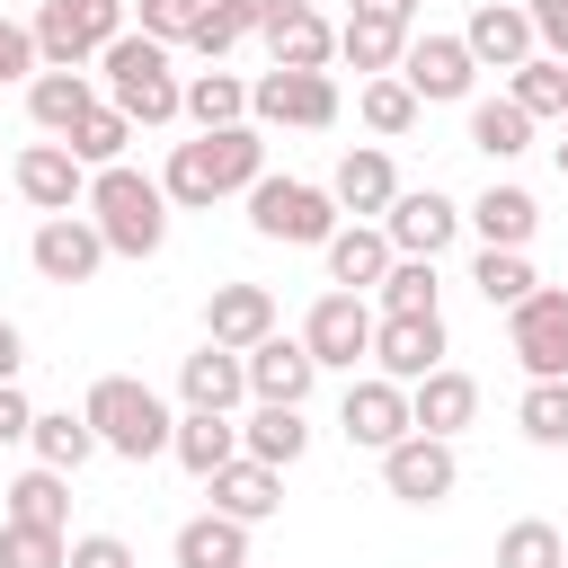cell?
Segmentation results:
<instances>
[{
	"instance_id": "obj_4",
	"label": "cell",
	"mask_w": 568,
	"mask_h": 568,
	"mask_svg": "<svg viewBox=\"0 0 568 568\" xmlns=\"http://www.w3.org/2000/svg\"><path fill=\"white\" fill-rule=\"evenodd\" d=\"M98 71H106V106H115L124 124H178L186 80L169 71V44H151L142 27H124V36L98 53Z\"/></svg>"
},
{
	"instance_id": "obj_3",
	"label": "cell",
	"mask_w": 568,
	"mask_h": 568,
	"mask_svg": "<svg viewBox=\"0 0 568 568\" xmlns=\"http://www.w3.org/2000/svg\"><path fill=\"white\" fill-rule=\"evenodd\" d=\"M80 417H89L98 453H115V462H160V453H169V435H178L169 399H160L151 382H133V373H98V382H89V399H80Z\"/></svg>"
},
{
	"instance_id": "obj_41",
	"label": "cell",
	"mask_w": 568,
	"mask_h": 568,
	"mask_svg": "<svg viewBox=\"0 0 568 568\" xmlns=\"http://www.w3.org/2000/svg\"><path fill=\"white\" fill-rule=\"evenodd\" d=\"M515 426H524V444H541V453H568V382H524V399H515Z\"/></svg>"
},
{
	"instance_id": "obj_34",
	"label": "cell",
	"mask_w": 568,
	"mask_h": 568,
	"mask_svg": "<svg viewBox=\"0 0 568 568\" xmlns=\"http://www.w3.org/2000/svg\"><path fill=\"white\" fill-rule=\"evenodd\" d=\"M27 444H36V462H44V470H62V479L98 462V435H89V417H71V408H36Z\"/></svg>"
},
{
	"instance_id": "obj_42",
	"label": "cell",
	"mask_w": 568,
	"mask_h": 568,
	"mask_svg": "<svg viewBox=\"0 0 568 568\" xmlns=\"http://www.w3.org/2000/svg\"><path fill=\"white\" fill-rule=\"evenodd\" d=\"M355 115H364V133L399 142V133L417 124V98L399 89V71H382V80H364V89H355Z\"/></svg>"
},
{
	"instance_id": "obj_49",
	"label": "cell",
	"mask_w": 568,
	"mask_h": 568,
	"mask_svg": "<svg viewBox=\"0 0 568 568\" xmlns=\"http://www.w3.org/2000/svg\"><path fill=\"white\" fill-rule=\"evenodd\" d=\"M27 426H36V399L18 382H0V444H27Z\"/></svg>"
},
{
	"instance_id": "obj_5",
	"label": "cell",
	"mask_w": 568,
	"mask_h": 568,
	"mask_svg": "<svg viewBox=\"0 0 568 568\" xmlns=\"http://www.w3.org/2000/svg\"><path fill=\"white\" fill-rule=\"evenodd\" d=\"M346 213L328 204V186H311V178H257L248 186V231L257 240H275V248H328V231H337Z\"/></svg>"
},
{
	"instance_id": "obj_33",
	"label": "cell",
	"mask_w": 568,
	"mask_h": 568,
	"mask_svg": "<svg viewBox=\"0 0 568 568\" xmlns=\"http://www.w3.org/2000/svg\"><path fill=\"white\" fill-rule=\"evenodd\" d=\"M470 151L497 160V169L524 160V151H532V115H524L515 98H470Z\"/></svg>"
},
{
	"instance_id": "obj_14",
	"label": "cell",
	"mask_w": 568,
	"mask_h": 568,
	"mask_svg": "<svg viewBox=\"0 0 568 568\" xmlns=\"http://www.w3.org/2000/svg\"><path fill=\"white\" fill-rule=\"evenodd\" d=\"M444 355H453L444 311H435V320H382V328H373V373H382V382H399V390H417Z\"/></svg>"
},
{
	"instance_id": "obj_36",
	"label": "cell",
	"mask_w": 568,
	"mask_h": 568,
	"mask_svg": "<svg viewBox=\"0 0 568 568\" xmlns=\"http://www.w3.org/2000/svg\"><path fill=\"white\" fill-rule=\"evenodd\" d=\"M373 293H382V320H435V311H444L435 257H390V275H382Z\"/></svg>"
},
{
	"instance_id": "obj_13",
	"label": "cell",
	"mask_w": 568,
	"mask_h": 568,
	"mask_svg": "<svg viewBox=\"0 0 568 568\" xmlns=\"http://www.w3.org/2000/svg\"><path fill=\"white\" fill-rule=\"evenodd\" d=\"M27 257H36V275H44V284H89V275L106 266V240H98V222H89V213H44V222H36V240H27Z\"/></svg>"
},
{
	"instance_id": "obj_29",
	"label": "cell",
	"mask_w": 568,
	"mask_h": 568,
	"mask_svg": "<svg viewBox=\"0 0 568 568\" xmlns=\"http://www.w3.org/2000/svg\"><path fill=\"white\" fill-rule=\"evenodd\" d=\"M0 524H36V532H71V479L36 462L27 479H9V488H0Z\"/></svg>"
},
{
	"instance_id": "obj_27",
	"label": "cell",
	"mask_w": 568,
	"mask_h": 568,
	"mask_svg": "<svg viewBox=\"0 0 568 568\" xmlns=\"http://www.w3.org/2000/svg\"><path fill=\"white\" fill-rule=\"evenodd\" d=\"M89 106H98V80H89V71H36V80H27V115H36L44 142H62Z\"/></svg>"
},
{
	"instance_id": "obj_11",
	"label": "cell",
	"mask_w": 568,
	"mask_h": 568,
	"mask_svg": "<svg viewBox=\"0 0 568 568\" xmlns=\"http://www.w3.org/2000/svg\"><path fill=\"white\" fill-rule=\"evenodd\" d=\"M453 231H462V204H453L444 186H399V195H390V213H382L390 257H444V248H453Z\"/></svg>"
},
{
	"instance_id": "obj_30",
	"label": "cell",
	"mask_w": 568,
	"mask_h": 568,
	"mask_svg": "<svg viewBox=\"0 0 568 568\" xmlns=\"http://www.w3.org/2000/svg\"><path fill=\"white\" fill-rule=\"evenodd\" d=\"M169 559L178 568H248V524H231V515H186L178 524V541H169Z\"/></svg>"
},
{
	"instance_id": "obj_51",
	"label": "cell",
	"mask_w": 568,
	"mask_h": 568,
	"mask_svg": "<svg viewBox=\"0 0 568 568\" xmlns=\"http://www.w3.org/2000/svg\"><path fill=\"white\" fill-rule=\"evenodd\" d=\"M355 18H390V27H408V18H417V0H355Z\"/></svg>"
},
{
	"instance_id": "obj_26",
	"label": "cell",
	"mask_w": 568,
	"mask_h": 568,
	"mask_svg": "<svg viewBox=\"0 0 568 568\" xmlns=\"http://www.w3.org/2000/svg\"><path fill=\"white\" fill-rule=\"evenodd\" d=\"M257 36H266V71H328L337 62V27L320 9H293V18L257 27Z\"/></svg>"
},
{
	"instance_id": "obj_15",
	"label": "cell",
	"mask_w": 568,
	"mask_h": 568,
	"mask_svg": "<svg viewBox=\"0 0 568 568\" xmlns=\"http://www.w3.org/2000/svg\"><path fill=\"white\" fill-rule=\"evenodd\" d=\"M240 373H248V399H266V408H302L311 399V382H320V364H311V346L302 337H257L248 355H240Z\"/></svg>"
},
{
	"instance_id": "obj_6",
	"label": "cell",
	"mask_w": 568,
	"mask_h": 568,
	"mask_svg": "<svg viewBox=\"0 0 568 568\" xmlns=\"http://www.w3.org/2000/svg\"><path fill=\"white\" fill-rule=\"evenodd\" d=\"M115 36H124V0H44L36 9V62L44 71H80Z\"/></svg>"
},
{
	"instance_id": "obj_23",
	"label": "cell",
	"mask_w": 568,
	"mask_h": 568,
	"mask_svg": "<svg viewBox=\"0 0 568 568\" xmlns=\"http://www.w3.org/2000/svg\"><path fill=\"white\" fill-rule=\"evenodd\" d=\"M178 399L186 408H213V417H240V399H248V373H240V355L231 346H195V355H178Z\"/></svg>"
},
{
	"instance_id": "obj_8",
	"label": "cell",
	"mask_w": 568,
	"mask_h": 568,
	"mask_svg": "<svg viewBox=\"0 0 568 568\" xmlns=\"http://www.w3.org/2000/svg\"><path fill=\"white\" fill-rule=\"evenodd\" d=\"M506 346H515L524 382H568V284H532L506 311Z\"/></svg>"
},
{
	"instance_id": "obj_35",
	"label": "cell",
	"mask_w": 568,
	"mask_h": 568,
	"mask_svg": "<svg viewBox=\"0 0 568 568\" xmlns=\"http://www.w3.org/2000/svg\"><path fill=\"white\" fill-rule=\"evenodd\" d=\"M195 133H222V124H248V80L240 71H195L186 80V106H178Z\"/></svg>"
},
{
	"instance_id": "obj_9",
	"label": "cell",
	"mask_w": 568,
	"mask_h": 568,
	"mask_svg": "<svg viewBox=\"0 0 568 568\" xmlns=\"http://www.w3.org/2000/svg\"><path fill=\"white\" fill-rule=\"evenodd\" d=\"M248 124L320 133V124H337V80L328 71H257L248 80Z\"/></svg>"
},
{
	"instance_id": "obj_45",
	"label": "cell",
	"mask_w": 568,
	"mask_h": 568,
	"mask_svg": "<svg viewBox=\"0 0 568 568\" xmlns=\"http://www.w3.org/2000/svg\"><path fill=\"white\" fill-rule=\"evenodd\" d=\"M133 18H142V36L151 44H186V27L204 18V0H124Z\"/></svg>"
},
{
	"instance_id": "obj_10",
	"label": "cell",
	"mask_w": 568,
	"mask_h": 568,
	"mask_svg": "<svg viewBox=\"0 0 568 568\" xmlns=\"http://www.w3.org/2000/svg\"><path fill=\"white\" fill-rule=\"evenodd\" d=\"M382 488H390L399 506H444V497L462 488V453H453L444 435H399V444L382 453Z\"/></svg>"
},
{
	"instance_id": "obj_37",
	"label": "cell",
	"mask_w": 568,
	"mask_h": 568,
	"mask_svg": "<svg viewBox=\"0 0 568 568\" xmlns=\"http://www.w3.org/2000/svg\"><path fill=\"white\" fill-rule=\"evenodd\" d=\"M506 98H515L532 124H559V115H568V62H550V53L515 62V71H506Z\"/></svg>"
},
{
	"instance_id": "obj_12",
	"label": "cell",
	"mask_w": 568,
	"mask_h": 568,
	"mask_svg": "<svg viewBox=\"0 0 568 568\" xmlns=\"http://www.w3.org/2000/svg\"><path fill=\"white\" fill-rule=\"evenodd\" d=\"M470 80H479V62L462 53V36H408V53H399V89H408L417 106H462Z\"/></svg>"
},
{
	"instance_id": "obj_50",
	"label": "cell",
	"mask_w": 568,
	"mask_h": 568,
	"mask_svg": "<svg viewBox=\"0 0 568 568\" xmlns=\"http://www.w3.org/2000/svg\"><path fill=\"white\" fill-rule=\"evenodd\" d=\"M18 364H27V337H18V320H0V382H18Z\"/></svg>"
},
{
	"instance_id": "obj_17",
	"label": "cell",
	"mask_w": 568,
	"mask_h": 568,
	"mask_svg": "<svg viewBox=\"0 0 568 568\" xmlns=\"http://www.w3.org/2000/svg\"><path fill=\"white\" fill-rule=\"evenodd\" d=\"M9 186H18L36 213H80V204H89V169H80L62 142H27L18 169H9Z\"/></svg>"
},
{
	"instance_id": "obj_2",
	"label": "cell",
	"mask_w": 568,
	"mask_h": 568,
	"mask_svg": "<svg viewBox=\"0 0 568 568\" xmlns=\"http://www.w3.org/2000/svg\"><path fill=\"white\" fill-rule=\"evenodd\" d=\"M80 213L98 222L106 257H160V248H169V195H160V178H142L133 160L89 169V204H80Z\"/></svg>"
},
{
	"instance_id": "obj_24",
	"label": "cell",
	"mask_w": 568,
	"mask_h": 568,
	"mask_svg": "<svg viewBox=\"0 0 568 568\" xmlns=\"http://www.w3.org/2000/svg\"><path fill=\"white\" fill-rule=\"evenodd\" d=\"M204 497H213V515H231V524H266V515H284V470H266V462H222L213 479H204Z\"/></svg>"
},
{
	"instance_id": "obj_40",
	"label": "cell",
	"mask_w": 568,
	"mask_h": 568,
	"mask_svg": "<svg viewBox=\"0 0 568 568\" xmlns=\"http://www.w3.org/2000/svg\"><path fill=\"white\" fill-rule=\"evenodd\" d=\"M470 284H479V302H488V311H515L541 275H532V257H524V248H479V257H470Z\"/></svg>"
},
{
	"instance_id": "obj_32",
	"label": "cell",
	"mask_w": 568,
	"mask_h": 568,
	"mask_svg": "<svg viewBox=\"0 0 568 568\" xmlns=\"http://www.w3.org/2000/svg\"><path fill=\"white\" fill-rule=\"evenodd\" d=\"M408 36H417V27H390V18H355V9H346V27H337V62H355L364 80H382V71H399Z\"/></svg>"
},
{
	"instance_id": "obj_20",
	"label": "cell",
	"mask_w": 568,
	"mask_h": 568,
	"mask_svg": "<svg viewBox=\"0 0 568 568\" xmlns=\"http://www.w3.org/2000/svg\"><path fill=\"white\" fill-rule=\"evenodd\" d=\"M462 222L479 231V248H532V231H541V204H532V186H515V178H488V186H479V204H462Z\"/></svg>"
},
{
	"instance_id": "obj_47",
	"label": "cell",
	"mask_w": 568,
	"mask_h": 568,
	"mask_svg": "<svg viewBox=\"0 0 568 568\" xmlns=\"http://www.w3.org/2000/svg\"><path fill=\"white\" fill-rule=\"evenodd\" d=\"M44 62H36V27H18V18H0V80H36Z\"/></svg>"
},
{
	"instance_id": "obj_19",
	"label": "cell",
	"mask_w": 568,
	"mask_h": 568,
	"mask_svg": "<svg viewBox=\"0 0 568 568\" xmlns=\"http://www.w3.org/2000/svg\"><path fill=\"white\" fill-rule=\"evenodd\" d=\"M462 53H470L479 71H515V62H532L541 44H532L524 0H479V9H470V27H462Z\"/></svg>"
},
{
	"instance_id": "obj_22",
	"label": "cell",
	"mask_w": 568,
	"mask_h": 568,
	"mask_svg": "<svg viewBox=\"0 0 568 568\" xmlns=\"http://www.w3.org/2000/svg\"><path fill=\"white\" fill-rule=\"evenodd\" d=\"M470 417H479V382H470L462 364H435V373L408 390V435H444V444H453Z\"/></svg>"
},
{
	"instance_id": "obj_7",
	"label": "cell",
	"mask_w": 568,
	"mask_h": 568,
	"mask_svg": "<svg viewBox=\"0 0 568 568\" xmlns=\"http://www.w3.org/2000/svg\"><path fill=\"white\" fill-rule=\"evenodd\" d=\"M373 328H382V311H373L364 293H337V284H328L293 337L311 346V364H320V373H355V364H373Z\"/></svg>"
},
{
	"instance_id": "obj_39",
	"label": "cell",
	"mask_w": 568,
	"mask_h": 568,
	"mask_svg": "<svg viewBox=\"0 0 568 568\" xmlns=\"http://www.w3.org/2000/svg\"><path fill=\"white\" fill-rule=\"evenodd\" d=\"M124 142H133V124H124V115H115L106 98H98V106H89V115H80V124L62 133V151H71L80 169H115V160H124Z\"/></svg>"
},
{
	"instance_id": "obj_16",
	"label": "cell",
	"mask_w": 568,
	"mask_h": 568,
	"mask_svg": "<svg viewBox=\"0 0 568 568\" xmlns=\"http://www.w3.org/2000/svg\"><path fill=\"white\" fill-rule=\"evenodd\" d=\"M337 426H346V444H355V453H390V444L408 435V390H399V382H382V373H364V382H346Z\"/></svg>"
},
{
	"instance_id": "obj_46",
	"label": "cell",
	"mask_w": 568,
	"mask_h": 568,
	"mask_svg": "<svg viewBox=\"0 0 568 568\" xmlns=\"http://www.w3.org/2000/svg\"><path fill=\"white\" fill-rule=\"evenodd\" d=\"M62 568H142V559H133L124 532H80V541L62 550Z\"/></svg>"
},
{
	"instance_id": "obj_31",
	"label": "cell",
	"mask_w": 568,
	"mask_h": 568,
	"mask_svg": "<svg viewBox=\"0 0 568 568\" xmlns=\"http://www.w3.org/2000/svg\"><path fill=\"white\" fill-rule=\"evenodd\" d=\"M169 453H178V470H195V479H213L222 462H240V417H213V408H186V417H178V435H169Z\"/></svg>"
},
{
	"instance_id": "obj_28",
	"label": "cell",
	"mask_w": 568,
	"mask_h": 568,
	"mask_svg": "<svg viewBox=\"0 0 568 568\" xmlns=\"http://www.w3.org/2000/svg\"><path fill=\"white\" fill-rule=\"evenodd\" d=\"M240 453H248V462H266V470H293V462L311 453V417H302V408H266V399H257V408L240 417Z\"/></svg>"
},
{
	"instance_id": "obj_53",
	"label": "cell",
	"mask_w": 568,
	"mask_h": 568,
	"mask_svg": "<svg viewBox=\"0 0 568 568\" xmlns=\"http://www.w3.org/2000/svg\"><path fill=\"white\" fill-rule=\"evenodd\" d=\"M559 169H568V115H559Z\"/></svg>"
},
{
	"instance_id": "obj_1",
	"label": "cell",
	"mask_w": 568,
	"mask_h": 568,
	"mask_svg": "<svg viewBox=\"0 0 568 568\" xmlns=\"http://www.w3.org/2000/svg\"><path fill=\"white\" fill-rule=\"evenodd\" d=\"M257 178H266V133L257 124H222V133H195V142L169 151L160 195H169V213H213L222 195H248Z\"/></svg>"
},
{
	"instance_id": "obj_52",
	"label": "cell",
	"mask_w": 568,
	"mask_h": 568,
	"mask_svg": "<svg viewBox=\"0 0 568 568\" xmlns=\"http://www.w3.org/2000/svg\"><path fill=\"white\" fill-rule=\"evenodd\" d=\"M293 9H311V0H248V18H257V27H275V18H293Z\"/></svg>"
},
{
	"instance_id": "obj_18",
	"label": "cell",
	"mask_w": 568,
	"mask_h": 568,
	"mask_svg": "<svg viewBox=\"0 0 568 568\" xmlns=\"http://www.w3.org/2000/svg\"><path fill=\"white\" fill-rule=\"evenodd\" d=\"M390 195H399V169H390V151H382V142H355V151L328 169V204H337L346 222H382V213H390Z\"/></svg>"
},
{
	"instance_id": "obj_25",
	"label": "cell",
	"mask_w": 568,
	"mask_h": 568,
	"mask_svg": "<svg viewBox=\"0 0 568 568\" xmlns=\"http://www.w3.org/2000/svg\"><path fill=\"white\" fill-rule=\"evenodd\" d=\"M320 257H328V284H337V293H373V284L390 275V240H382V222H337Z\"/></svg>"
},
{
	"instance_id": "obj_21",
	"label": "cell",
	"mask_w": 568,
	"mask_h": 568,
	"mask_svg": "<svg viewBox=\"0 0 568 568\" xmlns=\"http://www.w3.org/2000/svg\"><path fill=\"white\" fill-rule=\"evenodd\" d=\"M204 337L231 346V355H248L257 337H275V293L266 284H213L204 293Z\"/></svg>"
},
{
	"instance_id": "obj_43",
	"label": "cell",
	"mask_w": 568,
	"mask_h": 568,
	"mask_svg": "<svg viewBox=\"0 0 568 568\" xmlns=\"http://www.w3.org/2000/svg\"><path fill=\"white\" fill-rule=\"evenodd\" d=\"M257 36V18H248V0H204V18L186 27V53H204V62H222L231 44H248Z\"/></svg>"
},
{
	"instance_id": "obj_38",
	"label": "cell",
	"mask_w": 568,
	"mask_h": 568,
	"mask_svg": "<svg viewBox=\"0 0 568 568\" xmlns=\"http://www.w3.org/2000/svg\"><path fill=\"white\" fill-rule=\"evenodd\" d=\"M497 568H568V532L550 515H515L497 532Z\"/></svg>"
},
{
	"instance_id": "obj_44",
	"label": "cell",
	"mask_w": 568,
	"mask_h": 568,
	"mask_svg": "<svg viewBox=\"0 0 568 568\" xmlns=\"http://www.w3.org/2000/svg\"><path fill=\"white\" fill-rule=\"evenodd\" d=\"M71 532H36V524H0V568H62Z\"/></svg>"
},
{
	"instance_id": "obj_48",
	"label": "cell",
	"mask_w": 568,
	"mask_h": 568,
	"mask_svg": "<svg viewBox=\"0 0 568 568\" xmlns=\"http://www.w3.org/2000/svg\"><path fill=\"white\" fill-rule=\"evenodd\" d=\"M524 18H532V44L550 62H568V0H524Z\"/></svg>"
}]
</instances>
